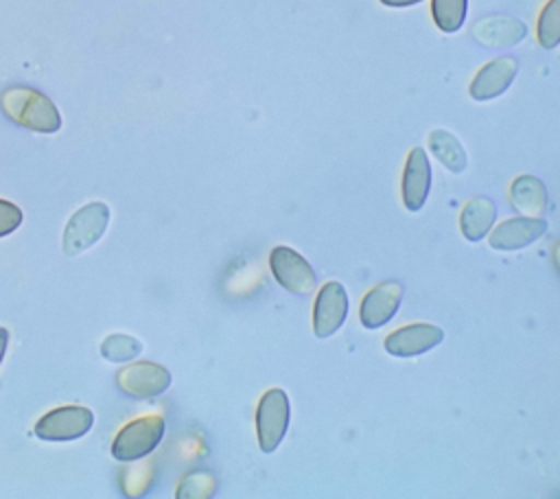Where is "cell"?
<instances>
[{
	"label": "cell",
	"instance_id": "5b68a950",
	"mask_svg": "<svg viewBox=\"0 0 560 499\" xmlns=\"http://www.w3.org/2000/svg\"><path fill=\"white\" fill-rule=\"evenodd\" d=\"M269 267L276 282L295 295H306L315 289L317 276L311 263L295 250L287 245H278L269 254Z\"/></svg>",
	"mask_w": 560,
	"mask_h": 499
},
{
	"label": "cell",
	"instance_id": "52a82bcc",
	"mask_svg": "<svg viewBox=\"0 0 560 499\" xmlns=\"http://www.w3.org/2000/svg\"><path fill=\"white\" fill-rule=\"evenodd\" d=\"M116 385L133 398H153L168 390L171 372L153 361H136L116 372Z\"/></svg>",
	"mask_w": 560,
	"mask_h": 499
},
{
	"label": "cell",
	"instance_id": "ffe728a7",
	"mask_svg": "<svg viewBox=\"0 0 560 499\" xmlns=\"http://www.w3.org/2000/svg\"><path fill=\"white\" fill-rule=\"evenodd\" d=\"M560 42V0H549L538 18V44L547 50Z\"/></svg>",
	"mask_w": 560,
	"mask_h": 499
},
{
	"label": "cell",
	"instance_id": "ac0fdd59",
	"mask_svg": "<svg viewBox=\"0 0 560 499\" xmlns=\"http://www.w3.org/2000/svg\"><path fill=\"white\" fill-rule=\"evenodd\" d=\"M468 0H431L433 22L444 33H455L464 24Z\"/></svg>",
	"mask_w": 560,
	"mask_h": 499
},
{
	"label": "cell",
	"instance_id": "6da1fadb",
	"mask_svg": "<svg viewBox=\"0 0 560 499\" xmlns=\"http://www.w3.org/2000/svg\"><path fill=\"white\" fill-rule=\"evenodd\" d=\"M0 107L9 120L37 134H55L61 116L55 103L35 88L11 85L0 94Z\"/></svg>",
	"mask_w": 560,
	"mask_h": 499
},
{
	"label": "cell",
	"instance_id": "7a4b0ae2",
	"mask_svg": "<svg viewBox=\"0 0 560 499\" xmlns=\"http://www.w3.org/2000/svg\"><path fill=\"white\" fill-rule=\"evenodd\" d=\"M164 436V418L158 414L140 416L127 422L112 442V455L118 462H133L149 455Z\"/></svg>",
	"mask_w": 560,
	"mask_h": 499
},
{
	"label": "cell",
	"instance_id": "5bb4252c",
	"mask_svg": "<svg viewBox=\"0 0 560 499\" xmlns=\"http://www.w3.org/2000/svg\"><path fill=\"white\" fill-rule=\"evenodd\" d=\"M527 35V26L510 15H490L481 18L472 26V37L483 46H497L508 48L518 44Z\"/></svg>",
	"mask_w": 560,
	"mask_h": 499
},
{
	"label": "cell",
	"instance_id": "e0dca14e",
	"mask_svg": "<svg viewBox=\"0 0 560 499\" xmlns=\"http://www.w3.org/2000/svg\"><path fill=\"white\" fill-rule=\"evenodd\" d=\"M429 149L451 173H462L468 164L462 142L446 129H433L429 134Z\"/></svg>",
	"mask_w": 560,
	"mask_h": 499
},
{
	"label": "cell",
	"instance_id": "8992f818",
	"mask_svg": "<svg viewBox=\"0 0 560 499\" xmlns=\"http://www.w3.org/2000/svg\"><path fill=\"white\" fill-rule=\"evenodd\" d=\"M94 425V414L81 405H63L44 414L35 422V436L42 440H77L85 436Z\"/></svg>",
	"mask_w": 560,
	"mask_h": 499
},
{
	"label": "cell",
	"instance_id": "4fadbf2b",
	"mask_svg": "<svg viewBox=\"0 0 560 499\" xmlns=\"http://www.w3.org/2000/svg\"><path fill=\"white\" fill-rule=\"evenodd\" d=\"M431 188V164L420 147H413L407 155L402 171V204L407 210L418 212Z\"/></svg>",
	"mask_w": 560,
	"mask_h": 499
},
{
	"label": "cell",
	"instance_id": "d6986e66",
	"mask_svg": "<svg viewBox=\"0 0 560 499\" xmlns=\"http://www.w3.org/2000/svg\"><path fill=\"white\" fill-rule=\"evenodd\" d=\"M140 350H142V341H138L131 335H120V333L105 337L101 344V355L116 363L131 361L133 357L140 355Z\"/></svg>",
	"mask_w": 560,
	"mask_h": 499
},
{
	"label": "cell",
	"instance_id": "7402d4cb",
	"mask_svg": "<svg viewBox=\"0 0 560 499\" xmlns=\"http://www.w3.org/2000/svg\"><path fill=\"white\" fill-rule=\"evenodd\" d=\"M22 223V210L7 201V199H0V236H7L11 234L13 230H18Z\"/></svg>",
	"mask_w": 560,
	"mask_h": 499
},
{
	"label": "cell",
	"instance_id": "cb8c5ba5",
	"mask_svg": "<svg viewBox=\"0 0 560 499\" xmlns=\"http://www.w3.org/2000/svg\"><path fill=\"white\" fill-rule=\"evenodd\" d=\"M7 346H9V330L0 326V361H2V357H4Z\"/></svg>",
	"mask_w": 560,
	"mask_h": 499
},
{
	"label": "cell",
	"instance_id": "44dd1931",
	"mask_svg": "<svg viewBox=\"0 0 560 499\" xmlns=\"http://www.w3.org/2000/svg\"><path fill=\"white\" fill-rule=\"evenodd\" d=\"M212 495H214V477L203 471L188 473L177 486L179 499H199V497L203 499V497H212Z\"/></svg>",
	"mask_w": 560,
	"mask_h": 499
},
{
	"label": "cell",
	"instance_id": "30bf717a",
	"mask_svg": "<svg viewBox=\"0 0 560 499\" xmlns=\"http://www.w3.org/2000/svg\"><path fill=\"white\" fill-rule=\"evenodd\" d=\"M442 339H444V330L440 326L416 322L389 333L383 346L394 357H416L435 348Z\"/></svg>",
	"mask_w": 560,
	"mask_h": 499
},
{
	"label": "cell",
	"instance_id": "8fae6325",
	"mask_svg": "<svg viewBox=\"0 0 560 499\" xmlns=\"http://www.w3.org/2000/svg\"><path fill=\"white\" fill-rule=\"evenodd\" d=\"M547 232V221L540 217H510L501 221L488 236L490 247L501 252H512L532 245Z\"/></svg>",
	"mask_w": 560,
	"mask_h": 499
},
{
	"label": "cell",
	"instance_id": "3957f363",
	"mask_svg": "<svg viewBox=\"0 0 560 499\" xmlns=\"http://www.w3.org/2000/svg\"><path fill=\"white\" fill-rule=\"evenodd\" d=\"M109 208L103 201H92L81 206L66 223L61 247L66 256H77L92 247L107 230Z\"/></svg>",
	"mask_w": 560,
	"mask_h": 499
},
{
	"label": "cell",
	"instance_id": "277c9868",
	"mask_svg": "<svg viewBox=\"0 0 560 499\" xmlns=\"http://www.w3.org/2000/svg\"><path fill=\"white\" fill-rule=\"evenodd\" d=\"M289 427V398L284 390L271 387L256 407V433L262 453H273Z\"/></svg>",
	"mask_w": 560,
	"mask_h": 499
},
{
	"label": "cell",
	"instance_id": "9a60e30c",
	"mask_svg": "<svg viewBox=\"0 0 560 499\" xmlns=\"http://www.w3.org/2000/svg\"><path fill=\"white\" fill-rule=\"evenodd\" d=\"M510 204L518 214L540 217L547 210V188L536 175H518L510 184Z\"/></svg>",
	"mask_w": 560,
	"mask_h": 499
},
{
	"label": "cell",
	"instance_id": "2e32d148",
	"mask_svg": "<svg viewBox=\"0 0 560 499\" xmlns=\"http://www.w3.org/2000/svg\"><path fill=\"white\" fill-rule=\"evenodd\" d=\"M497 219V206L488 197H472L459 212V230L468 241L483 239Z\"/></svg>",
	"mask_w": 560,
	"mask_h": 499
},
{
	"label": "cell",
	"instance_id": "603a6c76",
	"mask_svg": "<svg viewBox=\"0 0 560 499\" xmlns=\"http://www.w3.org/2000/svg\"><path fill=\"white\" fill-rule=\"evenodd\" d=\"M385 7H411V4H418L422 0H381Z\"/></svg>",
	"mask_w": 560,
	"mask_h": 499
},
{
	"label": "cell",
	"instance_id": "9c48e42d",
	"mask_svg": "<svg viewBox=\"0 0 560 499\" xmlns=\"http://www.w3.org/2000/svg\"><path fill=\"white\" fill-rule=\"evenodd\" d=\"M402 302V285L398 280H385L372 287L359 306V320L365 328L385 326Z\"/></svg>",
	"mask_w": 560,
	"mask_h": 499
},
{
	"label": "cell",
	"instance_id": "ba28073f",
	"mask_svg": "<svg viewBox=\"0 0 560 499\" xmlns=\"http://www.w3.org/2000/svg\"><path fill=\"white\" fill-rule=\"evenodd\" d=\"M348 315V293L341 282H326L313 304V335L319 339L337 333Z\"/></svg>",
	"mask_w": 560,
	"mask_h": 499
},
{
	"label": "cell",
	"instance_id": "7c38bea8",
	"mask_svg": "<svg viewBox=\"0 0 560 499\" xmlns=\"http://www.w3.org/2000/svg\"><path fill=\"white\" fill-rule=\"evenodd\" d=\"M516 70H518V63L514 57H497L492 61H488L486 66H481V70L472 77L470 81V96L475 101H490L499 94H503L514 77H516Z\"/></svg>",
	"mask_w": 560,
	"mask_h": 499
}]
</instances>
